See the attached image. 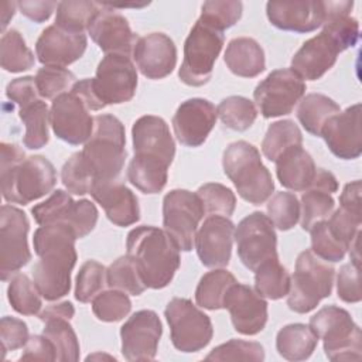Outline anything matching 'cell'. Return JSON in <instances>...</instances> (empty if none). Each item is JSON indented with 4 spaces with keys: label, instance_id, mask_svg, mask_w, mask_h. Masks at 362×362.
<instances>
[{
    "label": "cell",
    "instance_id": "51",
    "mask_svg": "<svg viewBox=\"0 0 362 362\" xmlns=\"http://www.w3.org/2000/svg\"><path fill=\"white\" fill-rule=\"evenodd\" d=\"M267 216L280 230H288L300 221V202L293 192H277L267 202Z\"/></svg>",
    "mask_w": 362,
    "mask_h": 362
},
{
    "label": "cell",
    "instance_id": "19",
    "mask_svg": "<svg viewBox=\"0 0 362 362\" xmlns=\"http://www.w3.org/2000/svg\"><path fill=\"white\" fill-rule=\"evenodd\" d=\"M235 225L228 216L209 215L195 233L194 246L201 263L206 267L222 269L229 264Z\"/></svg>",
    "mask_w": 362,
    "mask_h": 362
},
{
    "label": "cell",
    "instance_id": "29",
    "mask_svg": "<svg viewBox=\"0 0 362 362\" xmlns=\"http://www.w3.org/2000/svg\"><path fill=\"white\" fill-rule=\"evenodd\" d=\"M274 163L280 184L291 191H305L311 185L317 171L313 157L303 146L287 148Z\"/></svg>",
    "mask_w": 362,
    "mask_h": 362
},
{
    "label": "cell",
    "instance_id": "32",
    "mask_svg": "<svg viewBox=\"0 0 362 362\" xmlns=\"http://www.w3.org/2000/svg\"><path fill=\"white\" fill-rule=\"evenodd\" d=\"M339 112V105L331 98L322 93H308L301 98L296 115L308 133L320 136L325 122Z\"/></svg>",
    "mask_w": 362,
    "mask_h": 362
},
{
    "label": "cell",
    "instance_id": "33",
    "mask_svg": "<svg viewBox=\"0 0 362 362\" xmlns=\"http://www.w3.org/2000/svg\"><path fill=\"white\" fill-rule=\"evenodd\" d=\"M18 116L25 126L23 143L30 150L42 148L49 140L48 126L51 124V116L47 103L38 99L24 107H20Z\"/></svg>",
    "mask_w": 362,
    "mask_h": 362
},
{
    "label": "cell",
    "instance_id": "25",
    "mask_svg": "<svg viewBox=\"0 0 362 362\" xmlns=\"http://www.w3.org/2000/svg\"><path fill=\"white\" fill-rule=\"evenodd\" d=\"M86 45L85 33H71L52 24L38 37L35 57L44 66L65 68L85 54Z\"/></svg>",
    "mask_w": 362,
    "mask_h": 362
},
{
    "label": "cell",
    "instance_id": "23",
    "mask_svg": "<svg viewBox=\"0 0 362 362\" xmlns=\"http://www.w3.org/2000/svg\"><path fill=\"white\" fill-rule=\"evenodd\" d=\"M329 151L342 160H355L362 153L361 103H355L331 116L320 134Z\"/></svg>",
    "mask_w": 362,
    "mask_h": 362
},
{
    "label": "cell",
    "instance_id": "35",
    "mask_svg": "<svg viewBox=\"0 0 362 362\" xmlns=\"http://www.w3.org/2000/svg\"><path fill=\"white\" fill-rule=\"evenodd\" d=\"M255 290L269 300H279L288 294L290 274L279 257L267 259L255 270Z\"/></svg>",
    "mask_w": 362,
    "mask_h": 362
},
{
    "label": "cell",
    "instance_id": "52",
    "mask_svg": "<svg viewBox=\"0 0 362 362\" xmlns=\"http://www.w3.org/2000/svg\"><path fill=\"white\" fill-rule=\"evenodd\" d=\"M61 181L68 192L74 195H85L90 192L95 181L82 158L81 151L74 153L62 165Z\"/></svg>",
    "mask_w": 362,
    "mask_h": 362
},
{
    "label": "cell",
    "instance_id": "53",
    "mask_svg": "<svg viewBox=\"0 0 362 362\" xmlns=\"http://www.w3.org/2000/svg\"><path fill=\"white\" fill-rule=\"evenodd\" d=\"M206 361H263L264 349L259 342L230 339L214 348L206 356Z\"/></svg>",
    "mask_w": 362,
    "mask_h": 362
},
{
    "label": "cell",
    "instance_id": "14",
    "mask_svg": "<svg viewBox=\"0 0 362 362\" xmlns=\"http://www.w3.org/2000/svg\"><path fill=\"white\" fill-rule=\"evenodd\" d=\"M233 239L240 262L252 272L267 259L279 257L274 225L262 212H252L245 216L238 223Z\"/></svg>",
    "mask_w": 362,
    "mask_h": 362
},
{
    "label": "cell",
    "instance_id": "24",
    "mask_svg": "<svg viewBox=\"0 0 362 362\" xmlns=\"http://www.w3.org/2000/svg\"><path fill=\"white\" fill-rule=\"evenodd\" d=\"M345 51L339 41L322 30L307 40L291 58V69L307 81H317L337 62L338 54Z\"/></svg>",
    "mask_w": 362,
    "mask_h": 362
},
{
    "label": "cell",
    "instance_id": "10",
    "mask_svg": "<svg viewBox=\"0 0 362 362\" xmlns=\"http://www.w3.org/2000/svg\"><path fill=\"white\" fill-rule=\"evenodd\" d=\"M31 214L41 226L68 225L78 239L89 235L98 222V209L89 199L74 201L64 189L54 191L44 202L33 206Z\"/></svg>",
    "mask_w": 362,
    "mask_h": 362
},
{
    "label": "cell",
    "instance_id": "12",
    "mask_svg": "<svg viewBox=\"0 0 362 362\" xmlns=\"http://www.w3.org/2000/svg\"><path fill=\"white\" fill-rule=\"evenodd\" d=\"M305 82L291 68L270 72L255 89L253 98L266 119L291 113L305 93Z\"/></svg>",
    "mask_w": 362,
    "mask_h": 362
},
{
    "label": "cell",
    "instance_id": "13",
    "mask_svg": "<svg viewBox=\"0 0 362 362\" xmlns=\"http://www.w3.org/2000/svg\"><path fill=\"white\" fill-rule=\"evenodd\" d=\"M30 222L27 215L13 206L3 205L0 211V279H11L31 260L27 242Z\"/></svg>",
    "mask_w": 362,
    "mask_h": 362
},
{
    "label": "cell",
    "instance_id": "26",
    "mask_svg": "<svg viewBox=\"0 0 362 362\" xmlns=\"http://www.w3.org/2000/svg\"><path fill=\"white\" fill-rule=\"evenodd\" d=\"M133 58L143 76L163 79L175 68L177 48L167 34L150 33L137 40L133 48Z\"/></svg>",
    "mask_w": 362,
    "mask_h": 362
},
{
    "label": "cell",
    "instance_id": "9",
    "mask_svg": "<svg viewBox=\"0 0 362 362\" xmlns=\"http://www.w3.org/2000/svg\"><path fill=\"white\" fill-rule=\"evenodd\" d=\"M173 345L185 354L204 349L212 339L211 318L188 298L174 297L164 310Z\"/></svg>",
    "mask_w": 362,
    "mask_h": 362
},
{
    "label": "cell",
    "instance_id": "28",
    "mask_svg": "<svg viewBox=\"0 0 362 362\" xmlns=\"http://www.w3.org/2000/svg\"><path fill=\"white\" fill-rule=\"evenodd\" d=\"M103 208L107 219L117 226H130L140 219V208L136 195L124 184L98 181L89 192Z\"/></svg>",
    "mask_w": 362,
    "mask_h": 362
},
{
    "label": "cell",
    "instance_id": "6",
    "mask_svg": "<svg viewBox=\"0 0 362 362\" xmlns=\"http://www.w3.org/2000/svg\"><path fill=\"white\" fill-rule=\"evenodd\" d=\"M308 327L322 339L324 352L331 361H359L362 332L351 314L337 305H325L311 318Z\"/></svg>",
    "mask_w": 362,
    "mask_h": 362
},
{
    "label": "cell",
    "instance_id": "15",
    "mask_svg": "<svg viewBox=\"0 0 362 362\" xmlns=\"http://www.w3.org/2000/svg\"><path fill=\"white\" fill-rule=\"evenodd\" d=\"M93 89L105 105H120L133 99L137 88V71L126 55L109 54L96 68Z\"/></svg>",
    "mask_w": 362,
    "mask_h": 362
},
{
    "label": "cell",
    "instance_id": "22",
    "mask_svg": "<svg viewBox=\"0 0 362 362\" xmlns=\"http://www.w3.org/2000/svg\"><path fill=\"white\" fill-rule=\"evenodd\" d=\"M216 107L206 99L192 98L182 102L174 116L173 129L177 140L187 147L204 144L216 123Z\"/></svg>",
    "mask_w": 362,
    "mask_h": 362
},
{
    "label": "cell",
    "instance_id": "63",
    "mask_svg": "<svg viewBox=\"0 0 362 362\" xmlns=\"http://www.w3.org/2000/svg\"><path fill=\"white\" fill-rule=\"evenodd\" d=\"M16 7H17V3H13V1L1 3V31L3 33H4L8 21H10V18H13Z\"/></svg>",
    "mask_w": 362,
    "mask_h": 362
},
{
    "label": "cell",
    "instance_id": "37",
    "mask_svg": "<svg viewBox=\"0 0 362 362\" xmlns=\"http://www.w3.org/2000/svg\"><path fill=\"white\" fill-rule=\"evenodd\" d=\"M303 134L293 120H279L269 126L262 141V151L266 158L276 161L290 147L301 146Z\"/></svg>",
    "mask_w": 362,
    "mask_h": 362
},
{
    "label": "cell",
    "instance_id": "61",
    "mask_svg": "<svg viewBox=\"0 0 362 362\" xmlns=\"http://www.w3.org/2000/svg\"><path fill=\"white\" fill-rule=\"evenodd\" d=\"M74 92H76L89 106L90 110H100L106 105L98 98L95 89H93V81L92 78H85L81 81H76L75 85L71 88Z\"/></svg>",
    "mask_w": 362,
    "mask_h": 362
},
{
    "label": "cell",
    "instance_id": "64",
    "mask_svg": "<svg viewBox=\"0 0 362 362\" xmlns=\"http://www.w3.org/2000/svg\"><path fill=\"white\" fill-rule=\"evenodd\" d=\"M103 359V358H107V359H116L115 356H110V355H106V354H93V355H88L86 356V361H90V359Z\"/></svg>",
    "mask_w": 362,
    "mask_h": 362
},
{
    "label": "cell",
    "instance_id": "54",
    "mask_svg": "<svg viewBox=\"0 0 362 362\" xmlns=\"http://www.w3.org/2000/svg\"><path fill=\"white\" fill-rule=\"evenodd\" d=\"M327 222H328L331 232L346 247H349L351 243L355 240V238L361 235L362 215H356L342 206H339L337 211H334Z\"/></svg>",
    "mask_w": 362,
    "mask_h": 362
},
{
    "label": "cell",
    "instance_id": "50",
    "mask_svg": "<svg viewBox=\"0 0 362 362\" xmlns=\"http://www.w3.org/2000/svg\"><path fill=\"white\" fill-rule=\"evenodd\" d=\"M197 195L205 214L230 216L236 208V197L230 188L219 182H206L201 185Z\"/></svg>",
    "mask_w": 362,
    "mask_h": 362
},
{
    "label": "cell",
    "instance_id": "11",
    "mask_svg": "<svg viewBox=\"0 0 362 362\" xmlns=\"http://www.w3.org/2000/svg\"><path fill=\"white\" fill-rule=\"evenodd\" d=\"M204 214L205 211L197 192L171 189L165 194L163 199V225L180 250L189 252L192 249Z\"/></svg>",
    "mask_w": 362,
    "mask_h": 362
},
{
    "label": "cell",
    "instance_id": "39",
    "mask_svg": "<svg viewBox=\"0 0 362 362\" xmlns=\"http://www.w3.org/2000/svg\"><path fill=\"white\" fill-rule=\"evenodd\" d=\"M129 181L144 194H158L167 184L168 167L133 157L127 168Z\"/></svg>",
    "mask_w": 362,
    "mask_h": 362
},
{
    "label": "cell",
    "instance_id": "38",
    "mask_svg": "<svg viewBox=\"0 0 362 362\" xmlns=\"http://www.w3.org/2000/svg\"><path fill=\"white\" fill-rule=\"evenodd\" d=\"M42 334L54 344L57 352V361L61 362H75L79 359V341L78 337L69 324V320L65 318H52L44 321Z\"/></svg>",
    "mask_w": 362,
    "mask_h": 362
},
{
    "label": "cell",
    "instance_id": "42",
    "mask_svg": "<svg viewBox=\"0 0 362 362\" xmlns=\"http://www.w3.org/2000/svg\"><path fill=\"white\" fill-rule=\"evenodd\" d=\"M221 122L236 132L247 130L257 117V109L252 100L243 96H228L216 107Z\"/></svg>",
    "mask_w": 362,
    "mask_h": 362
},
{
    "label": "cell",
    "instance_id": "2",
    "mask_svg": "<svg viewBox=\"0 0 362 362\" xmlns=\"http://www.w3.org/2000/svg\"><path fill=\"white\" fill-rule=\"evenodd\" d=\"M0 181L3 198L10 204L27 205L49 194L57 184V173L44 156L25 157L11 143H1Z\"/></svg>",
    "mask_w": 362,
    "mask_h": 362
},
{
    "label": "cell",
    "instance_id": "57",
    "mask_svg": "<svg viewBox=\"0 0 362 362\" xmlns=\"http://www.w3.org/2000/svg\"><path fill=\"white\" fill-rule=\"evenodd\" d=\"M6 96L11 102H16L20 107H24L41 99L34 76H23L13 79L6 88Z\"/></svg>",
    "mask_w": 362,
    "mask_h": 362
},
{
    "label": "cell",
    "instance_id": "48",
    "mask_svg": "<svg viewBox=\"0 0 362 362\" xmlns=\"http://www.w3.org/2000/svg\"><path fill=\"white\" fill-rule=\"evenodd\" d=\"M311 233V250L315 256L325 262L337 263L342 260L348 252V247L331 232L327 219L320 221L310 229Z\"/></svg>",
    "mask_w": 362,
    "mask_h": 362
},
{
    "label": "cell",
    "instance_id": "47",
    "mask_svg": "<svg viewBox=\"0 0 362 362\" xmlns=\"http://www.w3.org/2000/svg\"><path fill=\"white\" fill-rule=\"evenodd\" d=\"M132 310L127 293L122 290H106L92 300V311L99 321L115 322L124 318Z\"/></svg>",
    "mask_w": 362,
    "mask_h": 362
},
{
    "label": "cell",
    "instance_id": "60",
    "mask_svg": "<svg viewBox=\"0 0 362 362\" xmlns=\"http://www.w3.org/2000/svg\"><path fill=\"white\" fill-rule=\"evenodd\" d=\"M361 191H362V182L361 180H355L348 182L339 197V204L342 208L356 214L362 215V198H361Z\"/></svg>",
    "mask_w": 362,
    "mask_h": 362
},
{
    "label": "cell",
    "instance_id": "49",
    "mask_svg": "<svg viewBox=\"0 0 362 362\" xmlns=\"http://www.w3.org/2000/svg\"><path fill=\"white\" fill-rule=\"evenodd\" d=\"M35 85L41 98L55 99L57 96L71 90L75 85V75L61 66H42L35 74Z\"/></svg>",
    "mask_w": 362,
    "mask_h": 362
},
{
    "label": "cell",
    "instance_id": "45",
    "mask_svg": "<svg viewBox=\"0 0 362 362\" xmlns=\"http://www.w3.org/2000/svg\"><path fill=\"white\" fill-rule=\"evenodd\" d=\"M242 11L243 4L240 1L211 0L202 4L198 21L223 33L226 28L235 25L239 21V18L242 17Z\"/></svg>",
    "mask_w": 362,
    "mask_h": 362
},
{
    "label": "cell",
    "instance_id": "34",
    "mask_svg": "<svg viewBox=\"0 0 362 362\" xmlns=\"http://www.w3.org/2000/svg\"><path fill=\"white\" fill-rule=\"evenodd\" d=\"M236 283L235 276L225 269H215L205 273L195 290V301L206 310L223 308V301L228 290Z\"/></svg>",
    "mask_w": 362,
    "mask_h": 362
},
{
    "label": "cell",
    "instance_id": "40",
    "mask_svg": "<svg viewBox=\"0 0 362 362\" xmlns=\"http://www.w3.org/2000/svg\"><path fill=\"white\" fill-rule=\"evenodd\" d=\"M99 8L100 3L86 0L61 1L57 8L55 25L71 33H83L88 30Z\"/></svg>",
    "mask_w": 362,
    "mask_h": 362
},
{
    "label": "cell",
    "instance_id": "18",
    "mask_svg": "<svg viewBox=\"0 0 362 362\" xmlns=\"http://www.w3.org/2000/svg\"><path fill=\"white\" fill-rule=\"evenodd\" d=\"M134 157L167 167L174 160L175 143L164 119L153 115L139 117L132 127Z\"/></svg>",
    "mask_w": 362,
    "mask_h": 362
},
{
    "label": "cell",
    "instance_id": "21",
    "mask_svg": "<svg viewBox=\"0 0 362 362\" xmlns=\"http://www.w3.org/2000/svg\"><path fill=\"white\" fill-rule=\"evenodd\" d=\"M223 308L229 311L233 328L243 335H256L267 322V303L250 286L235 283L226 293Z\"/></svg>",
    "mask_w": 362,
    "mask_h": 362
},
{
    "label": "cell",
    "instance_id": "41",
    "mask_svg": "<svg viewBox=\"0 0 362 362\" xmlns=\"http://www.w3.org/2000/svg\"><path fill=\"white\" fill-rule=\"evenodd\" d=\"M335 201L332 194L318 188L315 185H310L304 194L301 195L300 202V222L304 230H310L313 225L320 221H325L334 211Z\"/></svg>",
    "mask_w": 362,
    "mask_h": 362
},
{
    "label": "cell",
    "instance_id": "1",
    "mask_svg": "<svg viewBox=\"0 0 362 362\" xmlns=\"http://www.w3.org/2000/svg\"><path fill=\"white\" fill-rule=\"evenodd\" d=\"M76 235L64 223L40 226L34 232V250L40 260L33 270V281L41 296L54 301L71 290V272L76 263Z\"/></svg>",
    "mask_w": 362,
    "mask_h": 362
},
{
    "label": "cell",
    "instance_id": "3",
    "mask_svg": "<svg viewBox=\"0 0 362 362\" xmlns=\"http://www.w3.org/2000/svg\"><path fill=\"white\" fill-rule=\"evenodd\" d=\"M127 256L136 263L148 288H164L180 267V247L173 238L156 226H137L126 239Z\"/></svg>",
    "mask_w": 362,
    "mask_h": 362
},
{
    "label": "cell",
    "instance_id": "59",
    "mask_svg": "<svg viewBox=\"0 0 362 362\" xmlns=\"http://www.w3.org/2000/svg\"><path fill=\"white\" fill-rule=\"evenodd\" d=\"M17 7L20 10V13L23 16H25L27 18H30L34 23H44L47 21L52 11L55 8H58V3L57 1H28V0H23L17 3Z\"/></svg>",
    "mask_w": 362,
    "mask_h": 362
},
{
    "label": "cell",
    "instance_id": "4",
    "mask_svg": "<svg viewBox=\"0 0 362 362\" xmlns=\"http://www.w3.org/2000/svg\"><path fill=\"white\" fill-rule=\"evenodd\" d=\"M122 122L112 115L95 116L93 133L81 154L93 181H113L123 170L127 151Z\"/></svg>",
    "mask_w": 362,
    "mask_h": 362
},
{
    "label": "cell",
    "instance_id": "44",
    "mask_svg": "<svg viewBox=\"0 0 362 362\" xmlns=\"http://www.w3.org/2000/svg\"><path fill=\"white\" fill-rule=\"evenodd\" d=\"M106 280L107 287L122 290L132 296H140L147 288L136 263L127 255L116 259L106 269Z\"/></svg>",
    "mask_w": 362,
    "mask_h": 362
},
{
    "label": "cell",
    "instance_id": "55",
    "mask_svg": "<svg viewBox=\"0 0 362 362\" xmlns=\"http://www.w3.org/2000/svg\"><path fill=\"white\" fill-rule=\"evenodd\" d=\"M338 298L345 303H359L362 298L361 291V267L351 263L344 264L337 276Z\"/></svg>",
    "mask_w": 362,
    "mask_h": 362
},
{
    "label": "cell",
    "instance_id": "27",
    "mask_svg": "<svg viewBox=\"0 0 362 362\" xmlns=\"http://www.w3.org/2000/svg\"><path fill=\"white\" fill-rule=\"evenodd\" d=\"M266 14L272 25L293 33H311L322 25L325 18L324 1H269Z\"/></svg>",
    "mask_w": 362,
    "mask_h": 362
},
{
    "label": "cell",
    "instance_id": "16",
    "mask_svg": "<svg viewBox=\"0 0 362 362\" xmlns=\"http://www.w3.org/2000/svg\"><path fill=\"white\" fill-rule=\"evenodd\" d=\"M86 102L72 89L57 96L49 109L51 127L58 139L72 146L86 143L93 133L95 117Z\"/></svg>",
    "mask_w": 362,
    "mask_h": 362
},
{
    "label": "cell",
    "instance_id": "62",
    "mask_svg": "<svg viewBox=\"0 0 362 362\" xmlns=\"http://www.w3.org/2000/svg\"><path fill=\"white\" fill-rule=\"evenodd\" d=\"M75 314V308L69 301H61L57 304H49L44 310L38 313V318L44 322L47 320L52 318H65V320H72Z\"/></svg>",
    "mask_w": 362,
    "mask_h": 362
},
{
    "label": "cell",
    "instance_id": "46",
    "mask_svg": "<svg viewBox=\"0 0 362 362\" xmlns=\"http://www.w3.org/2000/svg\"><path fill=\"white\" fill-rule=\"evenodd\" d=\"M106 286V267L96 260H88L81 266L76 274L75 298L79 303H89L102 293Z\"/></svg>",
    "mask_w": 362,
    "mask_h": 362
},
{
    "label": "cell",
    "instance_id": "5",
    "mask_svg": "<svg viewBox=\"0 0 362 362\" xmlns=\"http://www.w3.org/2000/svg\"><path fill=\"white\" fill-rule=\"evenodd\" d=\"M222 167L240 198L249 204L260 205L272 197L274 191L272 174L263 165L260 153L253 144L243 140L229 144L222 157Z\"/></svg>",
    "mask_w": 362,
    "mask_h": 362
},
{
    "label": "cell",
    "instance_id": "7",
    "mask_svg": "<svg viewBox=\"0 0 362 362\" xmlns=\"http://www.w3.org/2000/svg\"><path fill=\"white\" fill-rule=\"evenodd\" d=\"M335 270L313 253L303 250L296 260L294 274L290 277L287 305L291 311L305 314L313 311L322 298L332 291Z\"/></svg>",
    "mask_w": 362,
    "mask_h": 362
},
{
    "label": "cell",
    "instance_id": "58",
    "mask_svg": "<svg viewBox=\"0 0 362 362\" xmlns=\"http://www.w3.org/2000/svg\"><path fill=\"white\" fill-rule=\"evenodd\" d=\"M20 361H57L54 344L44 334L33 335L24 345Z\"/></svg>",
    "mask_w": 362,
    "mask_h": 362
},
{
    "label": "cell",
    "instance_id": "20",
    "mask_svg": "<svg viewBox=\"0 0 362 362\" xmlns=\"http://www.w3.org/2000/svg\"><path fill=\"white\" fill-rule=\"evenodd\" d=\"M88 33L106 55L117 54L130 57L139 40L124 16L110 4H100L98 14L88 27Z\"/></svg>",
    "mask_w": 362,
    "mask_h": 362
},
{
    "label": "cell",
    "instance_id": "56",
    "mask_svg": "<svg viewBox=\"0 0 362 362\" xmlns=\"http://www.w3.org/2000/svg\"><path fill=\"white\" fill-rule=\"evenodd\" d=\"M0 334H1L3 356L8 351H16L18 348H23L30 338L27 324L23 320L8 317V315L3 317L0 321Z\"/></svg>",
    "mask_w": 362,
    "mask_h": 362
},
{
    "label": "cell",
    "instance_id": "30",
    "mask_svg": "<svg viewBox=\"0 0 362 362\" xmlns=\"http://www.w3.org/2000/svg\"><path fill=\"white\" fill-rule=\"evenodd\" d=\"M223 61L232 74L242 78H255L266 66L263 48L250 37L230 40L223 54Z\"/></svg>",
    "mask_w": 362,
    "mask_h": 362
},
{
    "label": "cell",
    "instance_id": "31",
    "mask_svg": "<svg viewBox=\"0 0 362 362\" xmlns=\"http://www.w3.org/2000/svg\"><path fill=\"white\" fill-rule=\"evenodd\" d=\"M318 344V337L305 324L284 325L276 337V348L280 356L287 361L308 359Z\"/></svg>",
    "mask_w": 362,
    "mask_h": 362
},
{
    "label": "cell",
    "instance_id": "8",
    "mask_svg": "<svg viewBox=\"0 0 362 362\" xmlns=\"http://www.w3.org/2000/svg\"><path fill=\"white\" fill-rule=\"evenodd\" d=\"M223 33L197 21L184 44V59L178 71L181 82L202 86L209 82L216 58L223 47Z\"/></svg>",
    "mask_w": 362,
    "mask_h": 362
},
{
    "label": "cell",
    "instance_id": "43",
    "mask_svg": "<svg viewBox=\"0 0 362 362\" xmlns=\"http://www.w3.org/2000/svg\"><path fill=\"white\" fill-rule=\"evenodd\" d=\"M7 297L14 311L23 315H35L41 311V293L28 276L16 273L7 287Z\"/></svg>",
    "mask_w": 362,
    "mask_h": 362
},
{
    "label": "cell",
    "instance_id": "36",
    "mask_svg": "<svg viewBox=\"0 0 362 362\" xmlns=\"http://www.w3.org/2000/svg\"><path fill=\"white\" fill-rule=\"evenodd\" d=\"M1 68L7 72H23L34 66L35 57L27 47L23 35L17 30H8L0 41Z\"/></svg>",
    "mask_w": 362,
    "mask_h": 362
},
{
    "label": "cell",
    "instance_id": "17",
    "mask_svg": "<svg viewBox=\"0 0 362 362\" xmlns=\"http://www.w3.org/2000/svg\"><path fill=\"white\" fill-rule=\"evenodd\" d=\"M163 334L161 321L153 310L134 313L120 328L122 354L127 361H151L156 358Z\"/></svg>",
    "mask_w": 362,
    "mask_h": 362
}]
</instances>
